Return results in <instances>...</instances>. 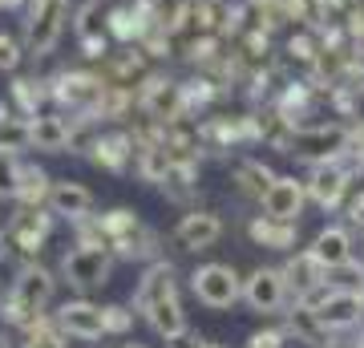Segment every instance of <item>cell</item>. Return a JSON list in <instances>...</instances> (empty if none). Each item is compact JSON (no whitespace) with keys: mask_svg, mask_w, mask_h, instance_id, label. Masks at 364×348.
<instances>
[{"mask_svg":"<svg viewBox=\"0 0 364 348\" xmlns=\"http://www.w3.org/2000/svg\"><path fill=\"white\" fill-rule=\"evenodd\" d=\"M13 102L21 105V114L25 117H37V114H45V105L53 102V85L49 81L21 78V81H13Z\"/></svg>","mask_w":364,"mask_h":348,"instance_id":"484cf974","label":"cell"},{"mask_svg":"<svg viewBox=\"0 0 364 348\" xmlns=\"http://www.w3.org/2000/svg\"><path fill=\"white\" fill-rule=\"evenodd\" d=\"M134 158H138V142H134V134H126V130H109V134H102L93 142V162L102 170H109V174H122Z\"/></svg>","mask_w":364,"mask_h":348,"instance_id":"e0dca14e","label":"cell"},{"mask_svg":"<svg viewBox=\"0 0 364 348\" xmlns=\"http://www.w3.org/2000/svg\"><path fill=\"white\" fill-rule=\"evenodd\" d=\"M279 179V174H272V170L263 167V162H239V170H235V182H239V191L247 194V199H259L272 191V182Z\"/></svg>","mask_w":364,"mask_h":348,"instance_id":"4316f807","label":"cell"},{"mask_svg":"<svg viewBox=\"0 0 364 348\" xmlns=\"http://www.w3.org/2000/svg\"><path fill=\"white\" fill-rule=\"evenodd\" d=\"M53 320L61 324V332L65 336H77V340H97L105 336V312L90 300H65Z\"/></svg>","mask_w":364,"mask_h":348,"instance_id":"8fae6325","label":"cell"},{"mask_svg":"<svg viewBox=\"0 0 364 348\" xmlns=\"http://www.w3.org/2000/svg\"><path fill=\"white\" fill-rule=\"evenodd\" d=\"M223 239V219L219 215H210V211H191V215H182L178 227H174V243L182 251H207Z\"/></svg>","mask_w":364,"mask_h":348,"instance_id":"4fadbf2b","label":"cell"},{"mask_svg":"<svg viewBox=\"0 0 364 348\" xmlns=\"http://www.w3.org/2000/svg\"><path fill=\"white\" fill-rule=\"evenodd\" d=\"M109 247H73L65 259H61V275H65L69 288L77 292H90V288H102L109 280Z\"/></svg>","mask_w":364,"mask_h":348,"instance_id":"ba28073f","label":"cell"},{"mask_svg":"<svg viewBox=\"0 0 364 348\" xmlns=\"http://www.w3.org/2000/svg\"><path fill=\"white\" fill-rule=\"evenodd\" d=\"M65 21H69V0H28V16H25L28 57H49L65 37Z\"/></svg>","mask_w":364,"mask_h":348,"instance_id":"6da1fadb","label":"cell"},{"mask_svg":"<svg viewBox=\"0 0 364 348\" xmlns=\"http://www.w3.org/2000/svg\"><path fill=\"white\" fill-rule=\"evenodd\" d=\"M352 146H356V154H360V162H364V122L356 126V134H352Z\"/></svg>","mask_w":364,"mask_h":348,"instance_id":"d590c367","label":"cell"},{"mask_svg":"<svg viewBox=\"0 0 364 348\" xmlns=\"http://www.w3.org/2000/svg\"><path fill=\"white\" fill-rule=\"evenodd\" d=\"M69 138H73V117L49 114V110L33 117V146H37V150L61 154V150H69Z\"/></svg>","mask_w":364,"mask_h":348,"instance_id":"44dd1931","label":"cell"},{"mask_svg":"<svg viewBox=\"0 0 364 348\" xmlns=\"http://www.w3.org/2000/svg\"><path fill=\"white\" fill-rule=\"evenodd\" d=\"M287 275L284 268H259L251 271V280L243 284V300L251 312H279L287 304Z\"/></svg>","mask_w":364,"mask_h":348,"instance_id":"30bf717a","label":"cell"},{"mask_svg":"<svg viewBox=\"0 0 364 348\" xmlns=\"http://www.w3.org/2000/svg\"><path fill=\"white\" fill-rule=\"evenodd\" d=\"M138 110H142V117L166 126V122L186 114V90L170 78H146L138 90Z\"/></svg>","mask_w":364,"mask_h":348,"instance_id":"9c48e42d","label":"cell"},{"mask_svg":"<svg viewBox=\"0 0 364 348\" xmlns=\"http://www.w3.org/2000/svg\"><path fill=\"white\" fill-rule=\"evenodd\" d=\"M25 53L28 49H21V41H16L13 33H0V73H16Z\"/></svg>","mask_w":364,"mask_h":348,"instance_id":"1f68e13d","label":"cell"},{"mask_svg":"<svg viewBox=\"0 0 364 348\" xmlns=\"http://www.w3.org/2000/svg\"><path fill=\"white\" fill-rule=\"evenodd\" d=\"M49 211H53V215H61V219H69V223L85 219V215L93 211L90 186H81V182H69V179L53 182V191H49Z\"/></svg>","mask_w":364,"mask_h":348,"instance_id":"ffe728a7","label":"cell"},{"mask_svg":"<svg viewBox=\"0 0 364 348\" xmlns=\"http://www.w3.org/2000/svg\"><path fill=\"white\" fill-rule=\"evenodd\" d=\"M352 146V134L344 126H296L291 130V138H287V150L284 154H296V158H304V162H336L344 150Z\"/></svg>","mask_w":364,"mask_h":348,"instance_id":"3957f363","label":"cell"},{"mask_svg":"<svg viewBox=\"0 0 364 348\" xmlns=\"http://www.w3.org/2000/svg\"><path fill=\"white\" fill-rule=\"evenodd\" d=\"M251 239L267 251H291L296 247V235H299V223L291 219H272V215H259V219H251Z\"/></svg>","mask_w":364,"mask_h":348,"instance_id":"7402d4cb","label":"cell"},{"mask_svg":"<svg viewBox=\"0 0 364 348\" xmlns=\"http://www.w3.org/2000/svg\"><path fill=\"white\" fill-rule=\"evenodd\" d=\"M21 179H25V167L21 158L0 150V199H16L21 194Z\"/></svg>","mask_w":364,"mask_h":348,"instance_id":"4dcf8cb0","label":"cell"},{"mask_svg":"<svg viewBox=\"0 0 364 348\" xmlns=\"http://www.w3.org/2000/svg\"><path fill=\"white\" fill-rule=\"evenodd\" d=\"M284 275H287V288L296 292V300H304V296H312V292H320L332 271L320 263L316 251H299V255H291L284 263Z\"/></svg>","mask_w":364,"mask_h":348,"instance_id":"9a60e30c","label":"cell"},{"mask_svg":"<svg viewBox=\"0 0 364 348\" xmlns=\"http://www.w3.org/2000/svg\"><path fill=\"white\" fill-rule=\"evenodd\" d=\"M191 288H195L198 304H207V308H215V312L231 308L235 300L243 296V284H239L235 268H227V263H203V268L191 275Z\"/></svg>","mask_w":364,"mask_h":348,"instance_id":"52a82bcc","label":"cell"},{"mask_svg":"<svg viewBox=\"0 0 364 348\" xmlns=\"http://www.w3.org/2000/svg\"><path fill=\"white\" fill-rule=\"evenodd\" d=\"M296 304H308V308L316 312V320L324 324L328 332H344V328H352V324L364 320V292H356V288L324 284L320 292L296 300Z\"/></svg>","mask_w":364,"mask_h":348,"instance_id":"7a4b0ae2","label":"cell"},{"mask_svg":"<svg viewBox=\"0 0 364 348\" xmlns=\"http://www.w3.org/2000/svg\"><path fill=\"white\" fill-rule=\"evenodd\" d=\"M73 33H77L81 49L90 57H105V41H109V13H105L102 0H85L77 9V21H73Z\"/></svg>","mask_w":364,"mask_h":348,"instance_id":"5bb4252c","label":"cell"},{"mask_svg":"<svg viewBox=\"0 0 364 348\" xmlns=\"http://www.w3.org/2000/svg\"><path fill=\"white\" fill-rule=\"evenodd\" d=\"M0 348H13V340H9V336H0Z\"/></svg>","mask_w":364,"mask_h":348,"instance_id":"74e56055","label":"cell"},{"mask_svg":"<svg viewBox=\"0 0 364 348\" xmlns=\"http://www.w3.org/2000/svg\"><path fill=\"white\" fill-rule=\"evenodd\" d=\"M53 102L69 105L73 114H90L97 110V102L105 97V78L102 73H85V69H69L61 78H53Z\"/></svg>","mask_w":364,"mask_h":348,"instance_id":"5b68a950","label":"cell"},{"mask_svg":"<svg viewBox=\"0 0 364 348\" xmlns=\"http://www.w3.org/2000/svg\"><path fill=\"white\" fill-rule=\"evenodd\" d=\"M126 348H146V344H126Z\"/></svg>","mask_w":364,"mask_h":348,"instance_id":"f35d334b","label":"cell"},{"mask_svg":"<svg viewBox=\"0 0 364 348\" xmlns=\"http://www.w3.org/2000/svg\"><path fill=\"white\" fill-rule=\"evenodd\" d=\"M146 320H150V328H154L162 340H174V336L186 332V312H182L178 292H174V296H166L162 304H154V308L146 312Z\"/></svg>","mask_w":364,"mask_h":348,"instance_id":"cb8c5ba5","label":"cell"},{"mask_svg":"<svg viewBox=\"0 0 364 348\" xmlns=\"http://www.w3.org/2000/svg\"><path fill=\"white\" fill-rule=\"evenodd\" d=\"M102 227L109 235V247H114L122 259H134V255H154V231H146L142 219L134 215L130 206H114L109 215H102Z\"/></svg>","mask_w":364,"mask_h":348,"instance_id":"277c9868","label":"cell"},{"mask_svg":"<svg viewBox=\"0 0 364 348\" xmlns=\"http://www.w3.org/2000/svg\"><path fill=\"white\" fill-rule=\"evenodd\" d=\"M304 199H308V186L299 179H275L272 191L263 194V215H272V219H291L299 223V211H304Z\"/></svg>","mask_w":364,"mask_h":348,"instance_id":"2e32d148","label":"cell"},{"mask_svg":"<svg viewBox=\"0 0 364 348\" xmlns=\"http://www.w3.org/2000/svg\"><path fill=\"white\" fill-rule=\"evenodd\" d=\"M53 284H57V280H53V271H45L37 259H28V263H21V271H16L13 292L25 300L28 308H37V312H41V308H45V304L53 300Z\"/></svg>","mask_w":364,"mask_h":348,"instance_id":"d6986e66","label":"cell"},{"mask_svg":"<svg viewBox=\"0 0 364 348\" xmlns=\"http://www.w3.org/2000/svg\"><path fill=\"white\" fill-rule=\"evenodd\" d=\"M21 348H65V332H61V324L57 320L41 316V320L25 332V344Z\"/></svg>","mask_w":364,"mask_h":348,"instance_id":"f1b7e54d","label":"cell"},{"mask_svg":"<svg viewBox=\"0 0 364 348\" xmlns=\"http://www.w3.org/2000/svg\"><path fill=\"white\" fill-rule=\"evenodd\" d=\"M28 146H33V117L0 105V150L21 154V150H28Z\"/></svg>","mask_w":364,"mask_h":348,"instance_id":"d4e9b609","label":"cell"},{"mask_svg":"<svg viewBox=\"0 0 364 348\" xmlns=\"http://www.w3.org/2000/svg\"><path fill=\"white\" fill-rule=\"evenodd\" d=\"M304 186H308V194H312V203L340 206V203H344V194H348V186H352V174L340 167V158H336V162H316Z\"/></svg>","mask_w":364,"mask_h":348,"instance_id":"7c38bea8","label":"cell"},{"mask_svg":"<svg viewBox=\"0 0 364 348\" xmlns=\"http://www.w3.org/2000/svg\"><path fill=\"white\" fill-rule=\"evenodd\" d=\"M105 312V332H114V336H126L130 332V324H134V312H126L122 304H109Z\"/></svg>","mask_w":364,"mask_h":348,"instance_id":"d6a6232c","label":"cell"},{"mask_svg":"<svg viewBox=\"0 0 364 348\" xmlns=\"http://www.w3.org/2000/svg\"><path fill=\"white\" fill-rule=\"evenodd\" d=\"M284 340H287L284 328H263V332H255L247 340V348H284Z\"/></svg>","mask_w":364,"mask_h":348,"instance_id":"836d02e7","label":"cell"},{"mask_svg":"<svg viewBox=\"0 0 364 348\" xmlns=\"http://www.w3.org/2000/svg\"><path fill=\"white\" fill-rule=\"evenodd\" d=\"M16 4H25V0H0V9H16Z\"/></svg>","mask_w":364,"mask_h":348,"instance_id":"8d00e7d4","label":"cell"},{"mask_svg":"<svg viewBox=\"0 0 364 348\" xmlns=\"http://www.w3.org/2000/svg\"><path fill=\"white\" fill-rule=\"evenodd\" d=\"M166 348H210V344L195 332H182V336H174V340H166Z\"/></svg>","mask_w":364,"mask_h":348,"instance_id":"e575fe53","label":"cell"},{"mask_svg":"<svg viewBox=\"0 0 364 348\" xmlns=\"http://www.w3.org/2000/svg\"><path fill=\"white\" fill-rule=\"evenodd\" d=\"M195 170H198V162H174L166 182H162V191H166L170 199H191V194H195Z\"/></svg>","mask_w":364,"mask_h":348,"instance_id":"f546056e","label":"cell"},{"mask_svg":"<svg viewBox=\"0 0 364 348\" xmlns=\"http://www.w3.org/2000/svg\"><path fill=\"white\" fill-rule=\"evenodd\" d=\"M49 191H53L49 174H45L41 167H25V179H21V194H16V203H21V206H41L45 199H49Z\"/></svg>","mask_w":364,"mask_h":348,"instance_id":"83f0119b","label":"cell"},{"mask_svg":"<svg viewBox=\"0 0 364 348\" xmlns=\"http://www.w3.org/2000/svg\"><path fill=\"white\" fill-rule=\"evenodd\" d=\"M174 292H178V284H174V268L158 259V263H150V268L142 271V280H138V292H134V308L146 316V312L154 308V304H162V300L174 296Z\"/></svg>","mask_w":364,"mask_h":348,"instance_id":"ac0fdd59","label":"cell"},{"mask_svg":"<svg viewBox=\"0 0 364 348\" xmlns=\"http://www.w3.org/2000/svg\"><path fill=\"white\" fill-rule=\"evenodd\" d=\"M312 251L320 255V263H324L328 271L348 268V263H352V235L344 231V227H324V231L316 235Z\"/></svg>","mask_w":364,"mask_h":348,"instance_id":"603a6c76","label":"cell"},{"mask_svg":"<svg viewBox=\"0 0 364 348\" xmlns=\"http://www.w3.org/2000/svg\"><path fill=\"white\" fill-rule=\"evenodd\" d=\"M49 235H53V215H45L41 206H21V215H13V223L4 227V243L16 255L37 259V251L49 243Z\"/></svg>","mask_w":364,"mask_h":348,"instance_id":"8992f818","label":"cell"}]
</instances>
